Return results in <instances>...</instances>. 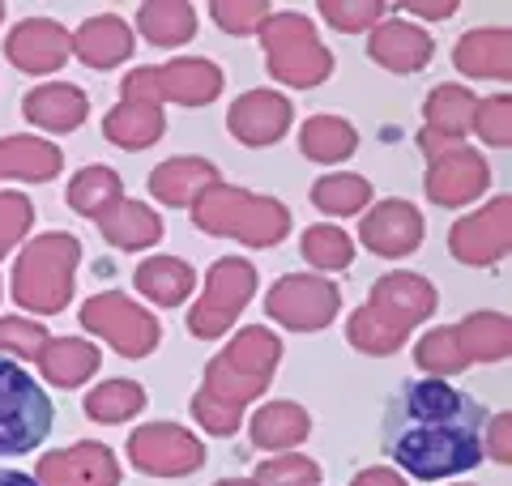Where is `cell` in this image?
Instances as JSON below:
<instances>
[{
	"mask_svg": "<svg viewBox=\"0 0 512 486\" xmlns=\"http://www.w3.org/2000/svg\"><path fill=\"white\" fill-rule=\"evenodd\" d=\"M30 222H35V205H30V197H22V192H0V261L22 243Z\"/></svg>",
	"mask_w": 512,
	"mask_h": 486,
	"instance_id": "7bdbcfd3",
	"label": "cell"
},
{
	"mask_svg": "<svg viewBox=\"0 0 512 486\" xmlns=\"http://www.w3.org/2000/svg\"><path fill=\"white\" fill-rule=\"evenodd\" d=\"M487 444H491V457L500 461V465L512 461V452H508V448H512V444H508V414H495V427H491V440H487Z\"/></svg>",
	"mask_w": 512,
	"mask_h": 486,
	"instance_id": "7dc6e473",
	"label": "cell"
},
{
	"mask_svg": "<svg viewBox=\"0 0 512 486\" xmlns=\"http://www.w3.org/2000/svg\"><path fill=\"white\" fill-rule=\"evenodd\" d=\"M192 418L210 431V435H235L239 431V423H244V410H235V405H222V401H214L210 393H201L192 397Z\"/></svg>",
	"mask_w": 512,
	"mask_h": 486,
	"instance_id": "f6af8a7d",
	"label": "cell"
},
{
	"mask_svg": "<svg viewBox=\"0 0 512 486\" xmlns=\"http://www.w3.org/2000/svg\"><path fill=\"white\" fill-rule=\"evenodd\" d=\"M192 222L205 235L239 239L244 248H278L291 235V209L274 197H256V192L214 184L205 197L192 205Z\"/></svg>",
	"mask_w": 512,
	"mask_h": 486,
	"instance_id": "3957f363",
	"label": "cell"
},
{
	"mask_svg": "<svg viewBox=\"0 0 512 486\" xmlns=\"http://www.w3.org/2000/svg\"><path fill=\"white\" fill-rule=\"evenodd\" d=\"M73 52L90 69H116L120 60L133 56V30L128 22H120L116 13H99V18H86L73 35Z\"/></svg>",
	"mask_w": 512,
	"mask_h": 486,
	"instance_id": "7402d4cb",
	"label": "cell"
},
{
	"mask_svg": "<svg viewBox=\"0 0 512 486\" xmlns=\"http://www.w3.org/2000/svg\"><path fill=\"white\" fill-rule=\"evenodd\" d=\"M56 423V405L47 388L0 354V457L35 452Z\"/></svg>",
	"mask_w": 512,
	"mask_h": 486,
	"instance_id": "8992f818",
	"label": "cell"
},
{
	"mask_svg": "<svg viewBox=\"0 0 512 486\" xmlns=\"http://www.w3.org/2000/svg\"><path fill=\"white\" fill-rule=\"evenodd\" d=\"M222 69L214 60L201 56H180L167 60L158 69V90H163V103H180V107H205L222 94Z\"/></svg>",
	"mask_w": 512,
	"mask_h": 486,
	"instance_id": "ffe728a7",
	"label": "cell"
},
{
	"mask_svg": "<svg viewBox=\"0 0 512 486\" xmlns=\"http://www.w3.org/2000/svg\"><path fill=\"white\" fill-rule=\"evenodd\" d=\"M487 418L491 414L483 410V401L461 393L457 384L436 376L406 380L384 401L380 448L419 482L470 474L487 452Z\"/></svg>",
	"mask_w": 512,
	"mask_h": 486,
	"instance_id": "6da1fadb",
	"label": "cell"
},
{
	"mask_svg": "<svg viewBox=\"0 0 512 486\" xmlns=\"http://www.w3.org/2000/svg\"><path fill=\"white\" fill-rule=\"evenodd\" d=\"M64 201H69L82 218H99L103 209L124 201V180L111 167H82L69 180V188H64Z\"/></svg>",
	"mask_w": 512,
	"mask_h": 486,
	"instance_id": "836d02e7",
	"label": "cell"
},
{
	"mask_svg": "<svg viewBox=\"0 0 512 486\" xmlns=\"http://www.w3.org/2000/svg\"><path fill=\"white\" fill-rule=\"evenodd\" d=\"M252 444L256 448H265V452H282V448H295L308 440V431H312V418L303 405L295 401H269L256 410L252 418Z\"/></svg>",
	"mask_w": 512,
	"mask_h": 486,
	"instance_id": "f1b7e54d",
	"label": "cell"
},
{
	"mask_svg": "<svg viewBox=\"0 0 512 486\" xmlns=\"http://www.w3.org/2000/svg\"><path fill=\"white\" fill-rule=\"evenodd\" d=\"M453 64L466 77H487V81H504L512 73V39L508 30L500 26H483V30H470L466 39H457L453 47Z\"/></svg>",
	"mask_w": 512,
	"mask_h": 486,
	"instance_id": "d4e9b609",
	"label": "cell"
},
{
	"mask_svg": "<svg viewBox=\"0 0 512 486\" xmlns=\"http://www.w3.org/2000/svg\"><path fill=\"white\" fill-rule=\"evenodd\" d=\"M397 9L414 13V18H431V22H444V18H453L457 0H402V5H397Z\"/></svg>",
	"mask_w": 512,
	"mask_h": 486,
	"instance_id": "bcb514c9",
	"label": "cell"
},
{
	"mask_svg": "<svg viewBox=\"0 0 512 486\" xmlns=\"http://www.w3.org/2000/svg\"><path fill=\"white\" fill-rule=\"evenodd\" d=\"M470 128L487 145H495V150H508L512 145V103H508V94H491V99L478 103Z\"/></svg>",
	"mask_w": 512,
	"mask_h": 486,
	"instance_id": "60d3db41",
	"label": "cell"
},
{
	"mask_svg": "<svg viewBox=\"0 0 512 486\" xmlns=\"http://www.w3.org/2000/svg\"><path fill=\"white\" fill-rule=\"evenodd\" d=\"M282 359V342L278 333H269L265 324H252V329H239L231 337V346L210 359L205 367V393L222 405H235L244 410L248 401H256L274 380V367Z\"/></svg>",
	"mask_w": 512,
	"mask_h": 486,
	"instance_id": "277c9868",
	"label": "cell"
},
{
	"mask_svg": "<svg viewBox=\"0 0 512 486\" xmlns=\"http://www.w3.org/2000/svg\"><path fill=\"white\" fill-rule=\"evenodd\" d=\"M355 145H359L355 124H346L342 116H312L299 128V150L312 162H342L355 154Z\"/></svg>",
	"mask_w": 512,
	"mask_h": 486,
	"instance_id": "d6a6232c",
	"label": "cell"
},
{
	"mask_svg": "<svg viewBox=\"0 0 512 486\" xmlns=\"http://www.w3.org/2000/svg\"><path fill=\"white\" fill-rule=\"evenodd\" d=\"M146 410V388L137 380H103L94 393H86V414L94 423H124Z\"/></svg>",
	"mask_w": 512,
	"mask_h": 486,
	"instance_id": "e575fe53",
	"label": "cell"
},
{
	"mask_svg": "<svg viewBox=\"0 0 512 486\" xmlns=\"http://www.w3.org/2000/svg\"><path fill=\"white\" fill-rule=\"evenodd\" d=\"M133 286L137 295H146L158 307H180L192 295V286H197V273L180 256H150V261L137 265Z\"/></svg>",
	"mask_w": 512,
	"mask_h": 486,
	"instance_id": "83f0119b",
	"label": "cell"
},
{
	"mask_svg": "<svg viewBox=\"0 0 512 486\" xmlns=\"http://www.w3.org/2000/svg\"><path fill=\"white\" fill-rule=\"evenodd\" d=\"M35 478L43 486H120V461L107 444H73L64 452H47Z\"/></svg>",
	"mask_w": 512,
	"mask_h": 486,
	"instance_id": "9a60e30c",
	"label": "cell"
},
{
	"mask_svg": "<svg viewBox=\"0 0 512 486\" xmlns=\"http://www.w3.org/2000/svg\"><path fill=\"white\" fill-rule=\"evenodd\" d=\"M291 116L295 107L286 94L278 90H248L239 94L227 111V128L235 141H244L248 150H265V145H274L286 137V128H291Z\"/></svg>",
	"mask_w": 512,
	"mask_h": 486,
	"instance_id": "5bb4252c",
	"label": "cell"
},
{
	"mask_svg": "<svg viewBox=\"0 0 512 486\" xmlns=\"http://www.w3.org/2000/svg\"><path fill=\"white\" fill-rule=\"evenodd\" d=\"M316 9L325 13L329 26H338V30H346V35H355V30L380 26L384 22V9H389V5H380V0H320Z\"/></svg>",
	"mask_w": 512,
	"mask_h": 486,
	"instance_id": "ab89813d",
	"label": "cell"
},
{
	"mask_svg": "<svg viewBox=\"0 0 512 486\" xmlns=\"http://www.w3.org/2000/svg\"><path fill=\"white\" fill-rule=\"evenodd\" d=\"M137 30L154 47H180L197 35V9L188 0H150L137 9Z\"/></svg>",
	"mask_w": 512,
	"mask_h": 486,
	"instance_id": "1f68e13d",
	"label": "cell"
},
{
	"mask_svg": "<svg viewBox=\"0 0 512 486\" xmlns=\"http://www.w3.org/2000/svg\"><path fill=\"white\" fill-rule=\"evenodd\" d=\"M312 205L320 214H359V209L372 205V180L363 175H325V180L312 184Z\"/></svg>",
	"mask_w": 512,
	"mask_h": 486,
	"instance_id": "8d00e7d4",
	"label": "cell"
},
{
	"mask_svg": "<svg viewBox=\"0 0 512 486\" xmlns=\"http://www.w3.org/2000/svg\"><path fill=\"white\" fill-rule=\"evenodd\" d=\"M0 486H43V482L30 474H18V469H0Z\"/></svg>",
	"mask_w": 512,
	"mask_h": 486,
	"instance_id": "681fc988",
	"label": "cell"
},
{
	"mask_svg": "<svg viewBox=\"0 0 512 486\" xmlns=\"http://www.w3.org/2000/svg\"><path fill=\"white\" fill-rule=\"evenodd\" d=\"M265 47L269 77L291 90H312L333 73V52L316 39L312 18L303 13H269V22L256 30Z\"/></svg>",
	"mask_w": 512,
	"mask_h": 486,
	"instance_id": "5b68a950",
	"label": "cell"
},
{
	"mask_svg": "<svg viewBox=\"0 0 512 486\" xmlns=\"http://www.w3.org/2000/svg\"><path fill=\"white\" fill-rule=\"evenodd\" d=\"M342 307V290L338 282H329L325 273H286L269 286L265 295V312L278 324H286L291 333H316L338 316Z\"/></svg>",
	"mask_w": 512,
	"mask_h": 486,
	"instance_id": "30bf717a",
	"label": "cell"
},
{
	"mask_svg": "<svg viewBox=\"0 0 512 486\" xmlns=\"http://www.w3.org/2000/svg\"><path fill=\"white\" fill-rule=\"evenodd\" d=\"M94 222H99L103 239L111 243V248H120V252L154 248V243L163 239V218H158L150 205H141V201H116L111 209H103Z\"/></svg>",
	"mask_w": 512,
	"mask_h": 486,
	"instance_id": "484cf974",
	"label": "cell"
},
{
	"mask_svg": "<svg viewBox=\"0 0 512 486\" xmlns=\"http://www.w3.org/2000/svg\"><path fill=\"white\" fill-rule=\"evenodd\" d=\"M410 329L414 324L406 320V316H397V312H389L384 303H372L367 299L355 316L346 320V342L355 346V350H363V354H393V350H402V342L410 337Z\"/></svg>",
	"mask_w": 512,
	"mask_h": 486,
	"instance_id": "cb8c5ba5",
	"label": "cell"
},
{
	"mask_svg": "<svg viewBox=\"0 0 512 486\" xmlns=\"http://www.w3.org/2000/svg\"><path fill=\"white\" fill-rule=\"evenodd\" d=\"M457 329V342L466 350L470 363H504L512 350V324L504 312H474L466 316Z\"/></svg>",
	"mask_w": 512,
	"mask_h": 486,
	"instance_id": "f546056e",
	"label": "cell"
},
{
	"mask_svg": "<svg viewBox=\"0 0 512 486\" xmlns=\"http://www.w3.org/2000/svg\"><path fill=\"white\" fill-rule=\"evenodd\" d=\"M214 184H222V175L210 158H167L146 180L150 197L171 205V209H192Z\"/></svg>",
	"mask_w": 512,
	"mask_h": 486,
	"instance_id": "ac0fdd59",
	"label": "cell"
},
{
	"mask_svg": "<svg viewBox=\"0 0 512 486\" xmlns=\"http://www.w3.org/2000/svg\"><path fill=\"white\" fill-rule=\"evenodd\" d=\"M69 52H73V35L60 22H47V18H26V22L13 26L9 39H5L9 64H18V69L30 77L56 73L60 64L69 60Z\"/></svg>",
	"mask_w": 512,
	"mask_h": 486,
	"instance_id": "2e32d148",
	"label": "cell"
},
{
	"mask_svg": "<svg viewBox=\"0 0 512 486\" xmlns=\"http://www.w3.org/2000/svg\"><path fill=\"white\" fill-rule=\"evenodd\" d=\"M256 290V269L244 256H222L205 273V295L192 303L188 312V333L201 337V342H214L235 324V316L244 312V303Z\"/></svg>",
	"mask_w": 512,
	"mask_h": 486,
	"instance_id": "52a82bcc",
	"label": "cell"
},
{
	"mask_svg": "<svg viewBox=\"0 0 512 486\" xmlns=\"http://www.w3.org/2000/svg\"><path fill=\"white\" fill-rule=\"evenodd\" d=\"M474 107H478V99L466 86H453V81H448V86H436L427 107H423V116H427L423 133L444 137V141H466L470 124H474Z\"/></svg>",
	"mask_w": 512,
	"mask_h": 486,
	"instance_id": "4dcf8cb0",
	"label": "cell"
},
{
	"mask_svg": "<svg viewBox=\"0 0 512 486\" xmlns=\"http://www.w3.org/2000/svg\"><path fill=\"white\" fill-rule=\"evenodd\" d=\"M350 486H406V478L393 474V469H384V465H372V469H363V474H355Z\"/></svg>",
	"mask_w": 512,
	"mask_h": 486,
	"instance_id": "c3c4849f",
	"label": "cell"
},
{
	"mask_svg": "<svg viewBox=\"0 0 512 486\" xmlns=\"http://www.w3.org/2000/svg\"><path fill=\"white\" fill-rule=\"evenodd\" d=\"M256 486H320V465L299 452H282V457L256 465Z\"/></svg>",
	"mask_w": 512,
	"mask_h": 486,
	"instance_id": "f35d334b",
	"label": "cell"
},
{
	"mask_svg": "<svg viewBox=\"0 0 512 486\" xmlns=\"http://www.w3.org/2000/svg\"><path fill=\"white\" fill-rule=\"evenodd\" d=\"M82 261V243L69 231H47L30 239L13 265V303L35 316H56L73 299V269Z\"/></svg>",
	"mask_w": 512,
	"mask_h": 486,
	"instance_id": "7a4b0ae2",
	"label": "cell"
},
{
	"mask_svg": "<svg viewBox=\"0 0 512 486\" xmlns=\"http://www.w3.org/2000/svg\"><path fill=\"white\" fill-rule=\"evenodd\" d=\"M22 116L35 128H47V133H73V128L86 124L90 99H86V90L69 86V81H52V86H35L26 94Z\"/></svg>",
	"mask_w": 512,
	"mask_h": 486,
	"instance_id": "44dd1931",
	"label": "cell"
},
{
	"mask_svg": "<svg viewBox=\"0 0 512 486\" xmlns=\"http://www.w3.org/2000/svg\"><path fill=\"white\" fill-rule=\"evenodd\" d=\"M214 486H256L252 478H227V482H214Z\"/></svg>",
	"mask_w": 512,
	"mask_h": 486,
	"instance_id": "f907efd6",
	"label": "cell"
},
{
	"mask_svg": "<svg viewBox=\"0 0 512 486\" xmlns=\"http://www.w3.org/2000/svg\"><path fill=\"white\" fill-rule=\"evenodd\" d=\"M47 342H52V337H47V329L35 324V320H22V316L0 320V350L5 354H18V359L39 363V354H43Z\"/></svg>",
	"mask_w": 512,
	"mask_h": 486,
	"instance_id": "b9f144b4",
	"label": "cell"
},
{
	"mask_svg": "<svg viewBox=\"0 0 512 486\" xmlns=\"http://www.w3.org/2000/svg\"><path fill=\"white\" fill-rule=\"evenodd\" d=\"M359 239L376 256H410L423 243V214L410 201H380L372 214L359 222Z\"/></svg>",
	"mask_w": 512,
	"mask_h": 486,
	"instance_id": "e0dca14e",
	"label": "cell"
},
{
	"mask_svg": "<svg viewBox=\"0 0 512 486\" xmlns=\"http://www.w3.org/2000/svg\"><path fill=\"white\" fill-rule=\"evenodd\" d=\"M367 56H372L380 69L419 73V69H427V60L436 56V43H431L427 30H419L414 22H393V18H384L380 26H372V39H367Z\"/></svg>",
	"mask_w": 512,
	"mask_h": 486,
	"instance_id": "d6986e66",
	"label": "cell"
},
{
	"mask_svg": "<svg viewBox=\"0 0 512 486\" xmlns=\"http://www.w3.org/2000/svg\"><path fill=\"white\" fill-rule=\"evenodd\" d=\"M414 363H419L427 376H436V380L457 376V371L470 367V359H466V350H461V342H457V329H453V324H448V329L423 333L419 346H414Z\"/></svg>",
	"mask_w": 512,
	"mask_h": 486,
	"instance_id": "74e56055",
	"label": "cell"
},
{
	"mask_svg": "<svg viewBox=\"0 0 512 486\" xmlns=\"http://www.w3.org/2000/svg\"><path fill=\"white\" fill-rule=\"evenodd\" d=\"M214 22L227 35H256L269 22V5L265 0H214Z\"/></svg>",
	"mask_w": 512,
	"mask_h": 486,
	"instance_id": "ee69618b",
	"label": "cell"
},
{
	"mask_svg": "<svg viewBox=\"0 0 512 486\" xmlns=\"http://www.w3.org/2000/svg\"><path fill=\"white\" fill-rule=\"evenodd\" d=\"M77 320H82L90 333H99L111 350H120L124 359H146V354L163 342L158 316H150L146 307H137L128 295H120V290H103V295L86 299Z\"/></svg>",
	"mask_w": 512,
	"mask_h": 486,
	"instance_id": "ba28073f",
	"label": "cell"
},
{
	"mask_svg": "<svg viewBox=\"0 0 512 486\" xmlns=\"http://www.w3.org/2000/svg\"><path fill=\"white\" fill-rule=\"evenodd\" d=\"M491 184V171H487V158L470 150V145H453L427 162V201L431 205H444V209H461L470 205L474 197H483Z\"/></svg>",
	"mask_w": 512,
	"mask_h": 486,
	"instance_id": "4fadbf2b",
	"label": "cell"
},
{
	"mask_svg": "<svg viewBox=\"0 0 512 486\" xmlns=\"http://www.w3.org/2000/svg\"><path fill=\"white\" fill-rule=\"evenodd\" d=\"M299 252H303V261H308L312 269L320 273H338L346 269L350 261H355V239H350L342 226H308L299 239Z\"/></svg>",
	"mask_w": 512,
	"mask_h": 486,
	"instance_id": "d590c367",
	"label": "cell"
},
{
	"mask_svg": "<svg viewBox=\"0 0 512 486\" xmlns=\"http://www.w3.org/2000/svg\"><path fill=\"white\" fill-rule=\"evenodd\" d=\"M64 171V150L39 137H0V180L47 184Z\"/></svg>",
	"mask_w": 512,
	"mask_h": 486,
	"instance_id": "603a6c76",
	"label": "cell"
},
{
	"mask_svg": "<svg viewBox=\"0 0 512 486\" xmlns=\"http://www.w3.org/2000/svg\"><path fill=\"white\" fill-rule=\"evenodd\" d=\"M163 90H158V69H133L124 77V94L116 111H107L103 137L120 150H146L163 137Z\"/></svg>",
	"mask_w": 512,
	"mask_h": 486,
	"instance_id": "9c48e42d",
	"label": "cell"
},
{
	"mask_svg": "<svg viewBox=\"0 0 512 486\" xmlns=\"http://www.w3.org/2000/svg\"><path fill=\"white\" fill-rule=\"evenodd\" d=\"M128 461H133L141 474H154V478H184L205 465V448L188 427L146 423L128 435Z\"/></svg>",
	"mask_w": 512,
	"mask_h": 486,
	"instance_id": "8fae6325",
	"label": "cell"
},
{
	"mask_svg": "<svg viewBox=\"0 0 512 486\" xmlns=\"http://www.w3.org/2000/svg\"><path fill=\"white\" fill-rule=\"evenodd\" d=\"M103 354L94 342H86V337H56V342H47L43 354H39V371L47 384L56 388H77L86 384L94 371H99Z\"/></svg>",
	"mask_w": 512,
	"mask_h": 486,
	"instance_id": "4316f807",
	"label": "cell"
},
{
	"mask_svg": "<svg viewBox=\"0 0 512 486\" xmlns=\"http://www.w3.org/2000/svg\"><path fill=\"white\" fill-rule=\"evenodd\" d=\"M512 243V201L495 197L491 205H483L478 214L461 218L453 231H448V252L461 265H495L508 256Z\"/></svg>",
	"mask_w": 512,
	"mask_h": 486,
	"instance_id": "7c38bea8",
	"label": "cell"
},
{
	"mask_svg": "<svg viewBox=\"0 0 512 486\" xmlns=\"http://www.w3.org/2000/svg\"><path fill=\"white\" fill-rule=\"evenodd\" d=\"M0 22H5V5H0Z\"/></svg>",
	"mask_w": 512,
	"mask_h": 486,
	"instance_id": "816d5d0a",
	"label": "cell"
}]
</instances>
